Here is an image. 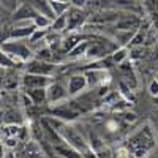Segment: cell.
Returning a JSON list of instances; mask_svg holds the SVG:
<instances>
[{"mask_svg":"<svg viewBox=\"0 0 158 158\" xmlns=\"http://www.w3.org/2000/svg\"><path fill=\"white\" fill-rule=\"evenodd\" d=\"M3 158H18V155H16V152H15V150H5Z\"/></svg>","mask_w":158,"mask_h":158,"instance_id":"obj_34","label":"cell"},{"mask_svg":"<svg viewBox=\"0 0 158 158\" xmlns=\"http://www.w3.org/2000/svg\"><path fill=\"white\" fill-rule=\"evenodd\" d=\"M150 152L147 150H135V152H131V155H133L135 158H147Z\"/></svg>","mask_w":158,"mask_h":158,"instance_id":"obj_29","label":"cell"},{"mask_svg":"<svg viewBox=\"0 0 158 158\" xmlns=\"http://www.w3.org/2000/svg\"><path fill=\"white\" fill-rule=\"evenodd\" d=\"M156 135L155 130L150 127V123H146L144 127H141L139 130H136L133 135L128 138L127 147L128 150L135 152V150H153L156 146Z\"/></svg>","mask_w":158,"mask_h":158,"instance_id":"obj_2","label":"cell"},{"mask_svg":"<svg viewBox=\"0 0 158 158\" xmlns=\"http://www.w3.org/2000/svg\"><path fill=\"white\" fill-rule=\"evenodd\" d=\"M149 94H150L153 98L158 97V81H156V79H153V81L149 84Z\"/></svg>","mask_w":158,"mask_h":158,"instance_id":"obj_28","label":"cell"},{"mask_svg":"<svg viewBox=\"0 0 158 158\" xmlns=\"http://www.w3.org/2000/svg\"><path fill=\"white\" fill-rule=\"evenodd\" d=\"M3 74H5V68L0 67V90L3 89Z\"/></svg>","mask_w":158,"mask_h":158,"instance_id":"obj_35","label":"cell"},{"mask_svg":"<svg viewBox=\"0 0 158 158\" xmlns=\"http://www.w3.org/2000/svg\"><path fill=\"white\" fill-rule=\"evenodd\" d=\"M118 18H120V15H118L117 11H98L97 15H94L90 19H89V22H94V24H115L117 21H118Z\"/></svg>","mask_w":158,"mask_h":158,"instance_id":"obj_13","label":"cell"},{"mask_svg":"<svg viewBox=\"0 0 158 158\" xmlns=\"http://www.w3.org/2000/svg\"><path fill=\"white\" fill-rule=\"evenodd\" d=\"M21 79H22V76L18 74L16 68H5L2 90H18L21 87Z\"/></svg>","mask_w":158,"mask_h":158,"instance_id":"obj_12","label":"cell"},{"mask_svg":"<svg viewBox=\"0 0 158 158\" xmlns=\"http://www.w3.org/2000/svg\"><path fill=\"white\" fill-rule=\"evenodd\" d=\"M85 21H87V16L81 8L70 6V10L67 11V32L81 30L84 27Z\"/></svg>","mask_w":158,"mask_h":158,"instance_id":"obj_6","label":"cell"},{"mask_svg":"<svg viewBox=\"0 0 158 158\" xmlns=\"http://www.w3.org/2000/svg\"><path fill=\"white\" fill-rule=\"evenodd\" d=\"M144 33H142V30H139V32H136L135 35H133V38H131V41H130V44L133 46V48H136V46H139V44H142V41H144Z\"/></svg>","mask_w":158,"mask_h":158,"instance_id":"obj_27","label":"cell"},{"mask_svg":"<svg viewBox=\"0 0 158 158\" xmlns=\"http://www.w3.org/2000/svg\"><path fill=\"white\" fill-rule=\"evenodd\" d=\"M52 82L51 76H41V74H30V73H24L21 79V85L24 90L27 89H46Z\"/></svg>","mask_w":158,"mask_h":158,"instance_id":"obj_7","label":"cell"},{"mask_svg":"<svg viewBox=\"0 0 158 158\" xmlns=\"http://www.w3.org/2000/svg\"><path fill=\"white\" fill-rule=\"evenodd\" d=\"M0 141H2V139H0Z\"/></svg>","mask_w":158,"mask_h":158,"instance_id":"obj_42","label":"cell"},{"mask_svg":"<svg viewBox=\"0 0 158 158\" xmlns=\"http://www.w3.org/2000/svg\"><path fill=\"white\" fill-rule=\"evenodd\" d=\"M59 2H68L70 3V0H59Z\"/></svg>","mask_w":158,"mask_h":158,"instance_id":"obj_39","label":"cell"},{"mask_svg":"<svg viewBox=\"0 0 158 158\" xmlns=\"http://www.w3.org/2000/svg\"><path fill=\"white\" fill-rule=\"evenodd\" d=\"M139 25V18L136 16H122L115 22L117 32H127V30H135Z\"/></svg>","mask_w":158,"mask_h":158,"instance_id":"obj_15","label":"cell"},{"mask_svg":"<svg viewBox=\"0 0 158 158\" xmlns=\"http://www.w3.org/2000/svg\"><path fill=\"white\" fill-rule=\"evenodd\" d=\"M0 51L13 60V63L16 65V68H19L21 65H25L33 57V52H32L30 46L22 43V40L8 38L6 41L0 46Z\"/></svg>","mask_w":158,"mask_h":158,"instance_id":"obj_3","label":"cell"},{"mask_svg":"<svg viewBox=\"0 0 158 158\" xmlns=\"http://www.w3.org/2000/svg\"><path fill=\"white\" fill-rule=\"evenodd\" d=\"M108 54H112V51L108 49L104 46V43H90L89 48H87V52H85V59L87 60H92V62H97V60H101L104 59Z\"/></svg>","mask_w":158,"mask_h":158,"instance_id":"obj_10","label":"cell"},{"mask_svg":"<svg viewBox=\"0 0 158 158\" xmlns=\"http://www.w3.org/2000/svg\"><path fill=\"white\" fill-rule=\"evenodd\" d=\"M87 79L85 74H73L68 77V84H67V90H68V95L70 97H76V95H81L82 92L87 89Z\"/></svg>","mask_w":158,"mask_h":158,"instance_id":"obj_9","label":"cell"},{"mask_svg":"<svg viewBox=\"0 0 158 158\" xmlns=\"http://www.w3.org/2000/svg\"><path fill=\"white\" fill-rule=\"evenodd\" d=\"M49 30L59 32V33L67 32V13H65V15H62V16H57L54 21H52V25H51Z\"/></svg>","mask_w":158,"mask_h":158,"instance_id":"obj_23","label":"cell"},{"mask_svg":"<svg viewBox=\"0 0 158 158\" xmlns=\"http://www.w3.org/2000/svg\"><path fill=\"white\" fill-rule=\"evenodd\" d=\"M57 65L54 63H48V62H41L38 59H30L25 63V71L24 73H30V74H41V76H54Z\"/></svg>","mask_w":158,"mask_h":158,"instance_id":"obj_5","label":"cell"},{"mask_svg":"<svg viewBox=\"0 0 158 158\" xmlns=\"http://www.w3.org/2000/svg\"><path fill=\"white\" fill-rule=\"evenodd\" d=\"M155 79H156V81H158V73H156V76H155Z\"/></svg>","mask_w":158,"mask_h":158,"instance_id":"obj_41","label":"cell"},{"mask_svg":"<svg viewBox=\"0 0 158 158\" xmlns=\"http://www.w3.org/2000/svg\"><path fill=\"white\" fill-rule=\"evenodd\" d=\"M25 115L21 109L10 108L2 112V125H24Z\"/></svg>","mask_w":158,"mask_h":158,"instance_id":"obj_11","label":"cell"},{"mask_svg":"<svg viewBox=\"0 0 158 158\" xmlns=\"http://www.w3.org/2000/svg\"><path fill=\"white\" fill-rule=\"evenodd\" d=\"M38 15V11L32 6V5H29V3H22L15 13H13V19L15 21H25V19H32L33 21V18Z\"/></svg>","mask_w":158,"mask_h":158,"instance_id":"obj_14","label":"cell"},{"mask_svg":"<svg viewBox=\"0 0 158 158\" xmlns=\"http://www.w3.org/2000/svg\"><path fill=\"white\" fill-rule=\"evenodd\" d=\"M85 79H87V85L92 87V85H104L109 82V74L104 68H90L87 70L85 73Z\"/></svg>","mask_w":158,"mask_h":158,"instance_id":"obj_8","label":"cell"},{"mask_svg":"<svg viewBox=\"0 0 158 158\" xmlns=\"http://www.w3.org/2000/svg\"><path fill=\"white\" fill-rule=\"evenodd\" d=\"M5 147H3V144H2V141H0V158H3V155H5Z\"/></svg>","mask_w":158,"mask_h":158,"instance_id":"obj_37","label":"cell"},{"mask_svg":"<svg viewBox=\"0 0 158 158\" xmlns=\"http://www.w3.org/2000/svg\"><path fill=\"white\" fill-rule=\"evenodd\" d=\"M155 103H156V104H158V97H156V98H155Z\"/></svg>","mask_w":158,"mask_h":158,"instance_id":"obj_40","label":"cell"},{"mask_svg":"<svg viewBox=\"0 0 158 158\" xmlns=\"http://www.w3.org/2000/svg\"><path fill=\"white\" fill-rule=\"evenodd\" d=\"M48 122L54 127V130L59 133V136L63 139V142L67 144V146L79 150L81 153H84L85 150L90 149L87 139L84 138V135L74 125H71L68 122H63V120H59V118H48Z\"/></svg>","mask_w":158,"mask_h":158,"instance_id":"obj_1","label":"cell"},{"mask_svg":"<svg viewBox=\"0 0 158 158\" xmlns=\"http://www.w3.org/2000/svg\"><path fill=\"white\" fill-rule=\"evenodd\" d=\"M123 120H125L127 123H128V122H130V123L135 122V120H136V114H133V112H125V114H123Z\"/></svg>","mask_w":158,"mask_h":158,"instance_id":"obj_31","label":"cell"},{"mask_svg":"<svg viewBox=\"0 0 158 158\" xmlns=\"http://www.w3.org/2000/svg\"><path fill=\"white\" fill-rule=\"evenodd\" d=\"M21 139L19 138H3L2 139V144L6 150H16L19 146H21Z\"/></svg>","mask_w":158,"mask_h":158,"instance_id":"obj_25","label":"cell"},{"mask_svg":"<svg viewBox=\"0 0 158 158\" xmlns=\"http://www.w3.org/2000/svg\"><path fill=\"white\" fill-rule=\"evenodd\" d=\"M49 6L54 13V16H62L70 10V3L68 2H59V0H49Z\"/></svg>","mask_w":158,"mask_h":158,"instance_id":"obj_20","label":"cell"},{"mask_svg":"<svg viewBox=\"0 0 158 158\" xmlns=\"http://www.w3.org/2000/svg\"><path fill=\"white\" fill-rule=\"evenodd\" d=\"M46 92H48V103H49V106H54V104L67 101L68 97H70L68 90H67V85H63L62 82H57V81H52L46 87Z\"/></svg>","mask_w":158,"mask_h":158,"instance_id":"obj_4","label":"cell"},{"mask_svg":"<svg viewBox=\"0 0 158 158\" xmlns=\"http://www.w3.org/2000/svg\"><path fill=\"white\" fill-rule=\"evenodd\" d=\"M79 43H81V36L79 35H76V33H71L70 36H67V38H63L62 40V44H60V51L63 52V54H70V51L71 49H74Z\"/></svg>","mask_w":158,"mask_h":158,"instance_id":"obj_18","label":"cell"},{"mask_svg":"<svg viewBox=\"0 0 158 158\" xmlns=\"http://www.w3.org/2000/svg\"><path fill=\"white\" fill-rule=\"evenodd\" d=\"M52 21L54 19H51V18H48V16H44V15H38L33 18V25L36 29H44V30H49L51 29V25H52Z\"/></svg>","mask_w":158,"mask_h":158,"instance_id":"obj_22","label":"cell"},{"mask_svg":"<svg viewBox=\"0 0 158 158\" xmlns=\"http://www.w3.org/2000/svg\"><path fill=\"white\" fill-rule=\"evenodd\" d=\"M3 108V97H2V94H0V109Z\"/></svg>","mask_w":158,"mask_h":158,"instance_id":"obj_38","label":"cell"},{"mask_svg":"<svg viewBox=\"0 0 158 158\" xmlns=\"http://www.w3.org/2000/svg\"><path fill=\"white\" fill-rule=\"evenodd\" d=\"M24 125H0V139L3 138H19Z\"/></svg>","mask_w":158,"mask_h":158,"instance_id":"obj_17","label":"cell"},{"mask_svg":"<svg viewBox=\"0 0 158 158\" xmlns=\"http://www.w3.org/2000/svg\"><path fill=\"white\" fill-rule=\"evenodd\" d=\"M25 92H27V95L32 98L33 104H36V106H43V104L48 103V92H46V89H27Z\"/></svg>","mask_w":158,"mask_h":158,"instance_id":"obj_16","label":"cell"},{"mask_svg":"<svg viewBox=\"0 0 158 158\" xmlns=\"http://www.w3.org/2000/svg\"><path fill=\"white\" fill-rule=\"evenodd\" d=\"M3 22H5V11L0 8V25H2Z\"/></svg>","mask_w":158,"mask_h":158,"instance_id":"obj_36","label":"cell"},{"mask_svg":"<svg viewBox=\"0 0 158 158\" xmlns=\"http://www.w3.org/2000/svg\"><path fill=\"white\" fill-rule=\"evenodd\" d=\"M89 44L90 43H87V41H81L74 49H71L70 51V59H79V57H84L85 56V52H87V48H89Z\"/></svg>","mask_w":158,"mask_h":158,"instance_id":"obj_24","label":"cell"},{"mask_svg":"<svg viewBox=\"0 0 158 158\" xmlns=\"http://www.w3.org/2000/svg\"><path fill=\"white\" fill-rule=\"evenodd\" d=\"M40 15H44V16H48V18H51V19H56V16H54V13H52V10H51V6H49V0L46 2V0H36L35 2V5H32Z\"/></svg>","mask_w":158,"mask_h":158,"instance_id":"obj_21","label":"cell"},{"mask_svg":"<svg viewBox=\"0 0 158 158\" xmlns=\"http://www.w3.org/2000/svg\"><path fill=\"white\" fill-rule=\"evenodd\" d=\"M82 155H84V158H98V155H97V152H95L94 149H89V150H85Z\"/></svg>","mask_w":158,"mask_h":158,"instance_id":"obj_32","label":"cell"},{"mask_svg":"<svg viewBox=\"0 0 158 158\" xmlns=\"http://www.w3.org/2000/svg\"><path fill=\"white\" fill-rule=\"evenodd\" d=\"M10 36H8V33L6 32H3V30H0V46H2L5 41H6V40H8Z\"/></svg>","mask_w":158,"mask_h":158,"instance_id":"obj_33","label":"cell"},{"mask_svg":"<svg viewBox=\"0 0 158 158\" xmlns=\"http://www.w3.org/2000/svg\"><path fill=\"white\" fill-rule=\"evenodd\" d=\"M109 2H111V0H89L87 5L92 10H104V6H106Z\"/></svg>","mask_w":158,"mask_h":158,"instance_id":"obj_26","label":"cell"},{"mask_svg":"<svg viewBox=\"0 0 158 158\" xmlns=\"http://www.w3.org/2000/svg\"><path fill=\"white\" fill-rule=\"evenodd\" d=\"M87 2H89V0H70V3H71L73 6H76V8H82V6H85Z\"/></svg>","mask_w":158,"mask_h":158,"instance_id":"obj_30","label":"cell"},{"mask_svg":"<svg viewBox=\"0 0 158 158\" xmlns=\"http://www.w3.org/2000/svg\"><path fill=\"white\" fill-rule=\"evenodd\" d=\"M128 57H130V51H128V48H127V46L117 48V49L112 52V54H111V60H112L115 65L123 63L125 60H128Z\"/></svg>","mask_w":158,"mask_h":158,"instance_id":"obj_19","label":"cell"}]
</instances>
